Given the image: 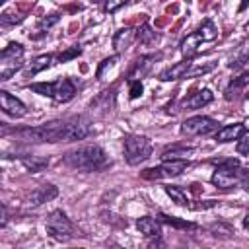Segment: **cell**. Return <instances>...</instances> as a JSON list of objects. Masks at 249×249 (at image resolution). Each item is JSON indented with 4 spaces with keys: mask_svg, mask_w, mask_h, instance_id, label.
<instances>
[{
    "mask_svg": "<svg viewBox=\"0 0 249 249\" xmlns=\"http://www.w3.org/2000/svg\"><path fill=\"white\" fill-rule=\"evenodd\" d=\"M89 132H91V123L84 115L66 121H53L47 124L14 130V134L25 142H74V140H84Z\"/></svg>",
    "mask_w": 249,
    "mask_h": 249,
    "instance_id": "obj_1",
    "label": "cell"
},
{
    "mask_svg": "<svg viewBox=\"0 0 249 249\" xmlns=\"http://www.w3.org/2000/svg\"><path fill=\"white\" fill-rule=\"evenodd\" d=\"M62 161L70 169H78V171H101V169L109 167V163H111L107 154L103 152V148L97 144L74 148L62 156Z\"/></svg>",
    "mask_w": 249,
    "mask_h": 249,
    "instance_id": "obj_2",
    "label": "cell"
},
{
    "mask_svg": "<svg viewBox=\"0 0 249 249\" xmlns=\"http://www.w3.org/2000/svg\"><path fill=\"white\" fill-rule=\"evenodd\" d=\"M249 171L241 169L239 167V160L235 158H228V160H222V161H216V169L210 177L212 185L218 187V189H230L237 183H241L245 177H247Z\"/></svg>",
    "mask_w": 249,
    "mask_h": 249,
    "instance_id": "obj_3",
    "label": "cell"
},
{
    "mask_svg": "<svg viewBox=\"0 0 249 249\" xmlns=\"http://www.w3.org/2000/svg\"><path fill=\"white\" fill-rule=\"evenodd\" d=\"M29 89L39 95L51 97L56 103H66L76 95V86L70 78H58L54 82H37V84H31Z\"/></svg>",
    "mask_w": 249,
    "mask_h": 249,
    "instance_id": "obj_4",
    "label": "cell"
},
{
    "mask_svg": "<svg viewBox=\"0 0 249 249\" xmlns=\"http://www.w3.org/2000/svg\"><path fill=\"white\" fill-rule=\"evenodd\" d=\"M123 152H124V160L130 165H138L152 156V142L146 136L128 134L123 140Z\"/></svg>",
    "mask_w": 249,
    "mask_h": 249,
    "instance_id": "obj_5",
    "label": "cell"
},
{
    "mask_svg": "<svg viewBox=\"0 0 249 249\" xmlns=\"http://www.w3.org/2000/svg\"><path fill=\"white\" fill-rule=\"evenodd\" d=\"M23 47L19 43H10L0 53V80H10L23 66Z\"/></svg>",
    "mask_w": 249,
    "mask_h": 249,
    "instance_id": "obj_6",
    "label": "cell"
},
{
    "mask_svg": "<svg viewBox=\"0 0 249 249\" xmlns=\"http://www.w3.org/2000/svg\"><path fill=\"white\" fill-rule=\"evenodd\" d=\"M45 228H47V233L54 241L64 243V241H70L74 237V226H72V222L68 220V216L62 210H53L49 214V218H47Z\"/></svg>",
    "mask_w": 249,
    "mask_h": 249,
    "instance_id": "obj_7",
    "label": "cell"
},
{
    "mask_svg": "<svg viewBox=\"0 0 249 249\" xmlns=\"http://www.w3.org/2000/svg\"><path fill=\"white\" fill-rule=\"evenodd\" d=\"M218 132V121L204 117V115H196V117H189L181 123V132L187 136H200V134H208V132Z\"/></svg>",
    "mask_w": 249,
    "mask_h": 249,
    "instance_id": "obj_8",
    "label": "cell"
},
{
    "mask_svg": "<svg viewBox=\"0 0 249 249\" xmlns=\"http://www.w3.org/2000/svg\"><path fill=\"white\" fill-rule=\"evenodd\" d=\"M189 167L187 160H165L158 167H150L142 173L146 179H163V177H177Z\"/></svg>",
    "mask_w": 249,
    "mask_h": 249,
    "instance_id": "obj_9",
    "label": "cell"
},
{
    "mask_svg": "<svg viewBox=\"0 0 249 249\" xmlns=\"http://www.w3.org/2000/svg\"><path fill=\"white\" fill-rule=\"evenodd\" d=\"M161 58V53H156V54H142L140 58H136V62L132 64L130 72H128V82H140V78H144L156 60Z\"/></svg>",
    "mask_w": 249,
    "mask_h": 249,
    "instance_id": "obj_10",
    "label": "cell"
},
{
    "mask_svg": "<svg viewBox=\"0 0 249 249\" xmlns=\"http://www.w3.org/2000/svg\"><path fill=\"white\" fill-rule=\"evenodd\" d=\"M0 107L10 117H23L25 115V105L18 97H14L12 93H8L6 89L0 91Z\"/></svg>",
    "mask_w": 249,
    "mask_h": 249,
    "instance_id": "obj_11",
    "label": "cell"
},
{
    "mask_svg": "<svg viewBox=\"0 0 249 249\" xmlns=\"http://www.w3.org/2000/svg\"><path fill=\"white\" fill-rule=\"evenodd\" d=\"M247 134V128L243 123H235V124H226L222 128H218L216 132V140L218 142H231V140H239L241 136Z\"/></svg>",
    "mask_w": 249,
    "mask_h": 249,
    "instance_id": "obj_12",
    "label": "cell"
},
{
    "mask_svg": "<svg viewBox=\"0 0 249 249\" xmlns=\"http://www.w3.org/2000/svg\"><path fill=\"white\" fill-rule=\"evenodd\" d=\"M191 60L189 58H185V60H181V62H177V64H173V66H169V68H165L158 78L161 80V82H173V80H181V78H185L187 76V72L191 70Z\"/></svg>",
    "mask_w": 249,
    "mask_h": 249,
    "instance_id": "obj_13",
    "label": "cell"
},
{
    "mask_svg": "<svg viewBox=\"0 0 249 249\" xmlns=\"http://www.w3.org/2000/svg\"><path fill=\"white\" fill-rule=\"evenodd\" d=\"M56 195H58V189H56L53 183H45V185L37 187V189L29 195V202H31L33 206H39V204H43V202L53 200Z\"/></svg>",
    "mask_w": 249,
    "mask_h": 249,
    "instance_id": "obj_14",
    "label": "cell"
},
{
    "mask_svg": "<svg viewBox=\"0 0 249 249\" xmlns=\"http://www.w3.org/2000/svg\"><path fill=\"white\" fill-rule=\"evenodd\" d=\"M212 99H214V93L208 88H204V89H198L196 93H193L191 97H187L183 101V107L185 109H200V107L208 105Z\"/></svg>",
    "mask_w": 249,
    "mask_h": 249,
    "instance_id": "obj_15",
    "label": "cell"
},
{
    "mask_svg": "<svg viewBox=\"0 0 249 249\" xmlns=\"http://www.w3.org/2000/svg\"><path fill=\"white\" fill-rule=\"evenodd\" d=\"M136 228L140 233H144L146 237H161V226L158 220L150 218V216H142L136 220Z\"/></svg>",
    "mask_w": 249,
    "mask_h": 249,
    "instance_id": "obj_16",
    "label": "cell"
},
{
    "mask_svg": "<svg viewBox=\"0 0 249 249\" xmlns=\"http://www.w3.org/2000/svg\"><path fill=\"white\" fill-rule=\"evenodd\" d=\"M200 43H202V39H200L196 33H189V35L181 41L179 51H181V54H183L185 58H189V60H191V56H195V54H196V51H198Z\"/></svg>",
    "mask_w": 249,
    "mask_h": 249,
    "instance_id": "obj_17",
    "label": "cell"
},
{
    "mask_svg": "<svg viewBox=\"0 0 249 249\" xmlns=\"http://www.w3.org/2000/svg\"><path fill=\"white\" fill-rule=\"evenodd\" d=\"M136 37V31L134 29H130V27H123V29H119L117 33H115V37H113V47H115V51H124V49H128V45L132 43V39Z\"/></svg>",
    "mask_w": 249,
    "mask_h": 249,
    "instance_id": "obj_18",
    "label": "cell"
},
{
    "mask_svg": "<svg viewBox=\"0 0 249 249\" xmlns=\"http://www.w3.org/2000/svg\"><path fill=\"white\" fill-rule=\"evenodd\" d=\"M247 84H249V72H245V74H241V76L233 78V80L230 82V86L226 88V91H224L226 95H224V97H226L228 101L235 99V97H237V95L243 91V88H245Z\"/></svg>",
    "mask_w": 249,
    "mask_h": 249,
    "instance_id": "obj_19",
    "label": "cell"
},
{
    "mask_svg": "<svg viewBox=\"0 0 249 249\" xmlns=\"http://www.w3.org/2000/svg\"><path fill=\"white\" fill-rule=\"evenodd\" d=\"M21 163H23L31 173H39V171H43V169L51 163V160L45 158V156H21Z\"/></svg>",
    "mask_w": 249,
    "mask_h": 249,
    "instance_id": "obj_20",
    "label": "cell"
},
{
    "mask_svg": "<svg viewBox=\"0 0 249 249\" xmlns=\"http://www.w3.org/2000/svg\"><path fill=\"white\" fill-rule=\"evenodd\" d=\"M195 33L202 39V43H204V41H214V39L218 37V29H216V25H214L212 19H204V21L198 25V29H196Z\"/></svg>",
    "mask_w": 249,
    "mask_h": 249,
    "instance_id": "obj_21",
    "label": "cell"
},
{
    "mask_svg": "<svg viewBox=\"0 0 249 249\" xmlns=\"http://www.w3.org/2000/svg\"><path fill=\"white\" fill-rule=\"evenodd\" d=\"M51 64H53V54H41V56H37V58L31 62L29 70L25 72V76H27V78H31V76L39 74L41 70H47Z\"/></svg>",
    "mask_w": 249,
    "mask_h": 249,
    "instance_id": "obj_22",
    "label": "cell"
},
{
    "mask_svg": "<svg viewBox=\"0 0 249 249\" xmlns=\"http://www.w3.org/2000/svg\"><path fill=\"white\" fill-rule=\"evenodd\" d=\"M136 39H138L142 45H152V43L158 41V33H156L148 23H144V25H140V27L136 29Z\"/></svg>",
    "mask_w": 249,
    "mask_h": 249,
    "instance_id": "obj_23",
    "label": "cell"
},
{
    "mask_svg": "<svg viewBox=\"0 0 249 249\" xmlns=\"http://www.w3.org/2000/svg\"><path fill=\"white\" fill-rule=\"evenodd\" d=\"M163 189H165L167 196H171V200H173L175 204H179V206H187V204H189L187 195H185V193H183L179 187H175V185H165Z\"/></svg>",
    "mask_w": 249,
    "mask_h": 249,
    "instance_id": "obj_24",
    "label": "cell"
},
{
    "mask_svg": "<svg viewBox=\"0 0 249 249\" xmlns=\"http://www.w3.org/2000/svg\"><path fill=\"white\" fill-rule=\"evenodd\" d=\"M193 154V148H171L161 154V161L165 160H187V156Z\"/></svg>",
    "mask_w": 249,
    "mask_h": 249,
    "instance_id": "obj_25",
    "label": "cell"
},
{
    "mask_svg": "<svg viewBox=\"0 0 249 249\" xmlns=\"http://www.w3.org/2000/svg\"><path fill=\"white\" fill-rule=\"evenodd\" d=\"M58 21H60V16H58V14H49V16H43V18L37 21V27H35V29H37L39 33H45V31H49L53 25H56Z\"/></svg>",
    "mask_w": 249,
    "mask_h": 249,
    "instance_id": "obj_26",
    "label": "cell"
},
{
    "mask_svg": "<svg viewBox=\"0 0 249 249\" xmlns=\"http://www.w3.org/2000/svg\"><path fill=\"white\" fill-rule=\"evenodd\" d=\"M160 220L163 224H169V226H175V228H185V230H193L195 224L193 222H187V220H179L175 216H167V214H160Z\"/></svg>",
    "mask_w": 249,
    "mask_h": 249,
    "instance_id": "obj_27",
    "label": "cell"
},
{
    "mask_svg": "<svg viewBox=\"0 0 249 249\" xmlns=\"http://www.w3.org/2000/svg\"><path fill=\"white\" fill-rule=\"evenodd\" d=\"M117 60H119V56H117V54H113V56H109V58H103V60H101V64L97 66L95 78H97V80H103L105 72H107V70H111V68L115 66V62H117Z\"/></svg>",
    "mask_w": 249,
    "mask_h": 249,
    "instance_id": "obj_28",
    "label": "cell"
},
{
    "mask_svg": "<svg viewBox=\"0 0 249 249\" xmlns=\"http://www.w3.org/2000/svg\"><path fill=\"white\" fill-rule=\"evenodd\" d=\"M80 54H82V47H80V45L68 47L64 53L58 54V62H68V60H72V58H76V56H80Z\"/></svg>",
    "mask_w": 249,
    "mask_h": 249,
    "instance_id": "obj_29",
    "label": "cell"
},
{
    "mask_svg": "<svg viewBox=\"0 0 249 249\" xmlns=\"http://www.w3.org/2000/svg\"><path fill=\"white\" fill-rule=\"evenodd\" d=\"M214 68H216V62H206V64H198V66L191 68V70L187 72V76H185V78H195V76L206 74V72H210V70H214Z\"/></svg>",
    "mask_w": 249,
    "mask_h": 249,
    "instance_id": "obj_30",
    "label": "cell"
},
{
    "mask_svg": "<svg viewBox=\"0 0 249 249\" xmlns=\"http://www.w3.org/2000/svg\"><path fill=\"white\" fill-rule=\"evenodd\" d=\"M23 19V16H12V14H2L0 16V25L2 27H8V25H14V23H19Z\"/></svg>",
    "mask_w": 249,
    "mask_h": 249,
    "instance_id": "obj_31",
    "label": "cell"
},
{
    "mask_svg": "<svg viewBox=\"0 0 249 249\" xmlns=\"http://www.w3.org/2000/svg\"><path fill=\"white\" fill-rule=\"evenodd\" d=\"M142 82H128V93H130V99H136L138 95H142Z\"/></svg>",
    "mask_w": 249,
    "mask_h": 249,
    "instance_id": "obj_32",
    "label": "cell"
},
{
    "mask_svg": "<svg viewBox=\"0 0 249 249\" xmlns=\"http://www.w3.org/2000/svg\"><path fill=\"white\" fill-rule=\"evenodd\" d=\"M237 154L249 156V134H245V136L239 138V142H237Z\"/></svg>",
    "mask_w": 249,
    "mask_h": 249,
    "instance_id": "obj_33",
    "label": "cell"
},
{
    "mask_svg": "<svg viewBox=\"0 0 249 249\" xmlns=\"http://www.w3.org/2000/svg\"><path fill=\"white\" fill-rule=\"evenodd\" d=\"M123 6H124V2H123V0H117V2H111V0H109V2H105V4H103V12L113 14L115 10H119V8H123Z\"/></svg>",
    "mask_w": 249,
    "mask_h": 249,
    "instance_id": "obj_34",
    "label": "cell"
},
{
    "mask_svg": "<svg viewBox=\"0 0 249 249\" xmlns=\"http://www.w3.org/2000/svg\"><path fill=\"white\" fill-rule=\"evenodd\" d=\"M146 249H165V243H163L161 237H154V239L146 245Z\"/></svg>",
    "mask_w": 249,
    "mask_h": 249,
    "instance_id": "obj_35",
    "label": "cell"
},
{
    "mask_svg": "<svg viewBox=\"0 0 249 249\" xmlns=\"http://www.w3.org/2000/svg\"><path fill=\"white\" fill-rule=\"evenodd\" d=\"M245 60H247V54H243V56H239V58H235V60H231L228 66L230 68H233V70H237V68H241L243 64H245Z\"/></svg>",
    "mask_w": 249,
    "mask_h": 249,
    "instance_id": "obj_36",
    "label": "cell"
},
{
    "mask_svg": "<svg viewBox=\"0 0 249 249\" xmlns=\"http://www.w3.org/2000/svg\"><path fill=\"white\" fill-rule=\"evenodd\" d=\"M241 185H243V189H245V191L249 193V173H247V177H245V179L241 181Z\"/></svg>",
    "mask_w": 249,
    "mask_h": 249,
    "instance_id": "obj_37",
    "label": "cell"
},
{
    "mask_svg": "<svg viewBox=\"0 0 249 249\" xmlns=\"http://www.w3.org/2000/svg\"><path fill=\"white\" fill-rule=\"evenodd\" d=\"M243 228H245V230L249 231V214H247V216L243 218Z\"/></svg>",
    "mask_w": 249,
    "mask_h": 249,
    "instance_id": "obj_38",
    "label": "cell"
},
{
    "mask_svg": "<svg viewBox=\"0 0 249 249\" xmlns=\"http://www.w3.org/2000/svg\"><path fill=\"white\" fill-rule=\"evenodd\" d=\"M247 97H249V93H247Z\"/></svg>",
    "mask_w": 249,
    "mask_h": 249,
    "instance_id": "obj_39",
    "label": "cell"
}]
</instances>
